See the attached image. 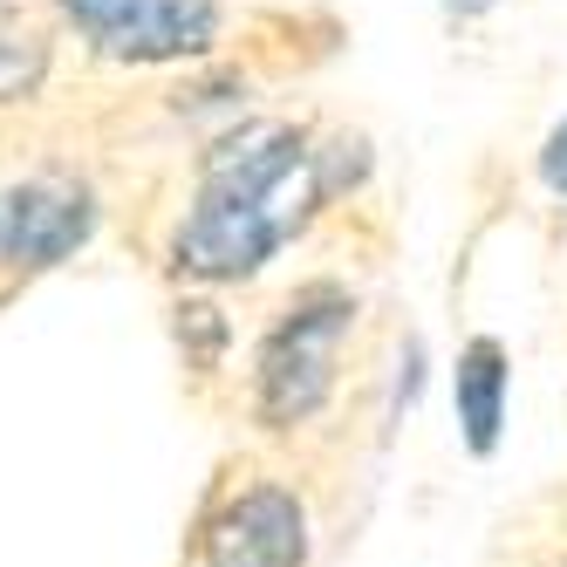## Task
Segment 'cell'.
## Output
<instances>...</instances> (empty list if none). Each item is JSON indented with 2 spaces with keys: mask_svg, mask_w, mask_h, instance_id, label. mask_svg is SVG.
<instances>
[{
  "mask_svg": "<svg viewBox=\"0 0 567 567\" xmlns=\"http://www.w3.org/2000/svg\"><path fill=\"white\" fill-rule=\"evenodd\" d=\"M49 69H55V28L42 14L14 8V0H0V110L34 103Z\"/></svg>",
  "mask_w": 567,
  "mask_h": 567,
  "instance_id": "obj_7",
  "label": "cell"
},
{
  "mask_svg": "<svg viewBox=\"0 0 567 567\" xmlns=\"http://www.w3.org/2000/svg\"><path fill=\"white\" fill-rule=\"evenodd\" d=\"M308 560V519L295 493L254 485L206 526V567H301Z\"/></svg>",
  "mask_w": 567,
  "mask_h": 567,
  "instance_id": "obj_5",
  "label": "cell"
},
{
  "mask_svg": "<svg viewBox=\"0 0 567 567\" xmlns=\"http://www.w3.org/2000/svg\"><path fill=\"white\" fill-rule=\"evenodd\" d=\"M349 329H355V301L342 288H308L274 321V336L260 342V417L274 431H288L329 403Z\"/></svg>",
  "mask_w": 567,
  "mask_h": 567,
  "instance_id": "obj_3",
  "label": "cell"
},
{
  "mask_svg": "<svg viewBox=\"0 0 567 567\" xmlns=\"http://www.w3.org/2000/svg\"><path fill=\"white\" fill-rule=\"evenodd\" d=\"M49 8L110 69H206L233 42L226 0H49Z\"/></svg>",
  "mask_w": 567,
  "mask_h": 567,
  "instance_id": "obj_2",
  "label": "cell"
},
{
  "mask_svg": "<svg viewBox=\"0 0 567 567\" xmlns=\"http://www.w3.org/2000/svg\"><path fill=\"white\" fill-rule=\"evenodd\" d=\"M321 198L315 178V137L288 116H247L198 157L192 206L172 233V267L185 280H254Z\"/></svg>",
  "mask_w": 567,
  "mask_h": 567,
  "instance_id": "obj_1",
  "label": "cell"
},
{
  "mask_svg": "<svg viewBox=\"0 0 567 567\" xmlns=\"http://www.w3.org/2000/svg\"><path fill=\"white\" fill-rule=\"evenodd\" d=\"M540 185L554 192V198H567V116L547 131V144H540Z\"/></svg>",
  "mask_w": 567,
  "mask_h": 567,
  "instance_id": "obj_8",
  "label": "cell"
},
{
  "mask_svg": "<svg viewBox=\"0 0 567 567\" xmlns=\"http://www.w3.org/2000/svg\"><path fill=\"white\" fill-rule=\"evenodd\" d=\"M506 349L493 336H472L458 349V370H452V396H458V424H465V444L485 458L499 444V424H506Z\"/></svg>",
  "mask_w": 567,
  "mask_h": 567,
  "instance_id": "obj_6",
  "label": "cell"
},
{
  "mask_svg": "<svg viewBox=\"0 0 567 567\" xmlns=\"http://www.w3.org/2000/svg\"><path fill=\"white\" fill-rule=\"evenodd\" d=\"M437 8L452 14V21H485V14L499 8V0H437Z\"/></svg>",
  "mask_w": 567,
  "mask_h": 567,
  "instance_id": "obj_9",
  "label": "cell"
},
{
  "mask_svg": "<svg viewBox=\"0 0 567 567\" xmlns=\"http://www.w3.org/2000/svg\"><path fill=\"white\" fill-rule=\"evenodd\" d=\"M96 233V192L75 185L62 172H34L0 185V260L21 274L62 267L69 254H83Z\"/></svg>",
  "mask_w": 567,
  "mask_h": 567,
  "instance_id": "obj_4",
  "label": "cell"
}]
</instances>
